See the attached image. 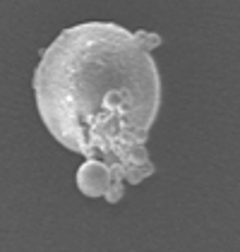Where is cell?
Listing matches in <instances>:
<instances>
[{
  "instance_id": "cell-1",
  "label": "cell",
  "mask_w": 240,
  "mask_h": 252,
  "mask_svg": "<svg viewBox=\"0 0 240 252\" xmlns=\"http://www.w3.org/2000/svg\"><path fill=\"white\" fill-rule=\"evenodd\" d=\"M154 46L156 36L144 32L87 22L65 29L34 72L36 108L51 135L89 158L113 156L116 173L130 183L151 173L144 142L161 103Z\"/></svg>"
},
{
  "instance_id": "cell-2",
  "label": "cell",
  "mask_w": 240,
  "mask_h": 252,
  "mask_svg": "<svg viewBox=\"0 0 240 252\" xmlns=\"http://www.w3.org/2000/svg\"><path fill=\"white\" fill-rule=\"evenodd\" d=\"M116 173V168L101 158H87L77 171V185L87 197H106V199H118L122 194V185Z\"/></svg>"
}]
</instances>
